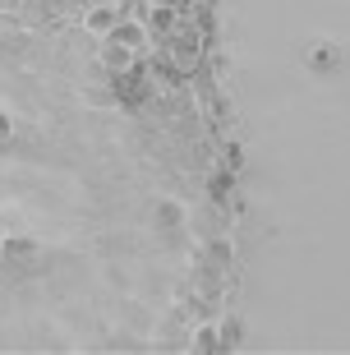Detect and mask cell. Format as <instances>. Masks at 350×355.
Wrapping results in <instances>:
<instances>
[{
  "label": "cell",
  "instance_id": "cell-1",
  "mask_svg": "<svg viewBox=\"0 0 350 355\" xmlns=\"http://www.w3.org/2000/svg\"><path fill=\"white\" fill-rule=\"evenodd\" d=\"M139 46H130V42H125V37H106L102 42V65L106 69H111V74H125V69H134V65H139Z\"/></svg>",
  "mask_w": 350,
  "mask_h": 355
},
{
  "label": "cell",
  "instance_id": "cell-2",
  "mask_svg": "<svg viewBox=\"0 0 350 355\" xmlns=\"http://www.w3.org/2000/svg\"><path fill=\"white\" fill-rule=\"evenodd\" d=\"M120 24V10L116 5H97V10L83 14V33H92V37H111Z\"/></svg>",
  "mask_w": 350,
  "mask_h": 355
},
{
  "label": "cell",
  "instance_id": "cell-3",
  "mask_svg": "<svg viewBox=\"0 0 350 355\" xmlns=\"http://www.w3.org/2000/svg\"><path fill=\"white\" fill-rule=\"evenodd\" d=\"M116 79V92L125 97V102H139V97H148V74H143L139 65L125 69V74H111Z\"/></svg>",
  "mask_w": 350,
  "mask_h": 355
},
{
  "label": "cell",
  "instance_id": "cell-4",
  "mask_svg": "<svg viewBox=\"0 0 350 355\" xmlns=\"http://www.w3.org/2000/svg\"><path fill=\"white\" fill-rule=\"evenodd\" d=\"M0 254H5V259H10V263H19V268H28V263H37V245H33V240H5V245H0Z\"/></svg>",
  "mask_w": 350,
  "mask_h": 355
},
{
  "label": "cell",
  "instance_id": "cell-5",
  "mask_svg": "<svg viewBox=\"0 0 350 355\" xmlns=\"http://www.w3.org/2000/svg\"><path fill=\"white\" fill-rule=\"evenodd\" d=\"M10 134H14V125H10V116H5V111H0V148L10 144Z\"/></svg>",
  "mask_w": 350,
  "mask_h": 355
},
{
  "label": "cell",
  "instance_id": "cell-6",
  "mask_svg": "<svg viewBox=\"0 0 350 355\" xmlns=\"http://www.w3.org/2000/svg\"><path fill=\"white\" fill-rule=\"evenodd\" d=\"M152 5H161V0H152Z\"/></svg>",
  "mask_w": 350,
  "mask_h": 355
}]
</instances>
